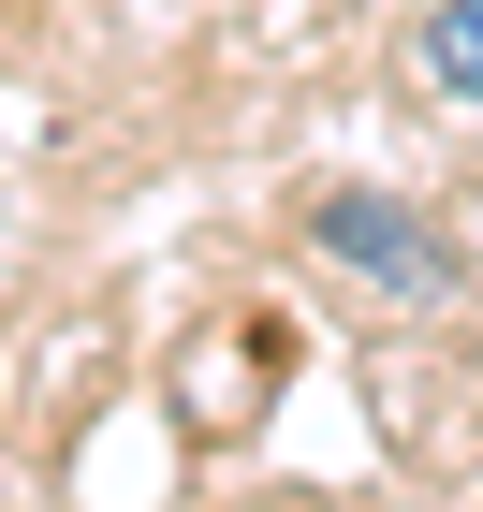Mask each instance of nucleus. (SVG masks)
<instances>
[{"mask_svg": "<svg viewBox=\"0 0 483 512\" xmlns=\"http://www.w3.org/2000/svg\"><path fill=\"white\" fill-rule=\"evenodd\" d=\"M308 249H322L337 278H366V293H396V308H454V293H469L454 235H440L410 191H322V205H308Z\"/></svg>", "mask_w": 483, "mask_h": 512, "instance_id": "f257e3e1", "label": "nucleus"}, {"mask_svg": "<svg viewBox=\"0 0 483 512\" xmlns=\"http://www.w3.org/2000/svg\"><path fill=\"white\" fill-rule=\"evenodd\" d=\"M410 59H425V88H440V103H483V0H440Z\"/></svg>", "mask_w": 483, "mask_h": 512, "instance_id": "f03ea898", "label": "nucleus"}]
</instances>
